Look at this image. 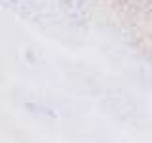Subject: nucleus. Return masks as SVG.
<instances>
[{"mask_svg":"<svg viewBox=\"0 0 152 143\" xmlns=\"http://www.w3.org/2000/svg\"><path fill=\"white\" fill-rule=\"evenodd\" d=\"M61 2H63L65 6H69V8H76V2H78V0H61Z\"/></svg>","mask_w":152,"mask_h":143,"instance_id":"nucleus-2","label":"nucleus"},{"mask_svg":"<svg viewBox=\"0 0 152 143\" xmlns=\"http://www.w3.org/2000/svg\"><path fill=\"white\" fill-rule=\"evenodd\" d=\"M146 54H148V55L152 57V48H148V50H146Z\"/></svg>","mask_w":152,"mask_h":143,"instance_id":"nucleus-3","label":"nucleus"},{"mask_svg":"<svg viewBox=\"0 0 152 143\" xmlns=\"http://www.w3.org/2000/svg\"><path fill=\"white\" fill-rule=\"evenodd\" d=\"M118 8L126 10L133 15L145 17L146 21H152V0H110Z\"/></svg>","mask_w":152,"mask_h":143,"instance_id":"nucleus-1","label":"nucleus"}]
</instances>
